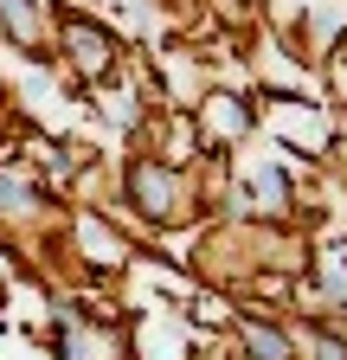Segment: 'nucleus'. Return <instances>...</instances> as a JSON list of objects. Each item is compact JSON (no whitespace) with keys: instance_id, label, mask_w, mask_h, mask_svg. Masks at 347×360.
Masks as SVG:
<instances>
[{"instance_id":"obj_1","label":"nucleus","mask_w":347,"mask_h":360,"mask_svg":"<svg viewBox=\"0 0 347 360\" xmlns=\"http://www.w3.org/2000/svg\"><path fill=\"white\" fill-rule=\"evenodd\" d=\"M251 347H257V354H264V360H283V341H277L270 328H251Z\"/></svg>"},{"instance_id":"obj_2","label":"nucleus","mask_w":347,"mask_h":360,"mask_svg":"<svg viewBox=\"0 0 347 360\" xmlns=\"http://www.w3.org/2000/svg\"><path fill=\"white\" fill-rule=\"evenodd\" d=\"M26 200H32V193L20 187V180H7V174H0V206H26Z\"/></svg>"},{"instance_id":"obj_3","label":"nucleus","mask_w":347,"mask_h":360,"mask_svg":"<svg viewBox=\"0 0 347 360\" xmlns=\"http://www.w3.org/2000/svg\"><path fill=\"white\" fill-rule=\"evenodd\" d=\"M142 200H167V180L161 174H142Z\"/></svg>"}]
</instances>
